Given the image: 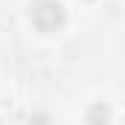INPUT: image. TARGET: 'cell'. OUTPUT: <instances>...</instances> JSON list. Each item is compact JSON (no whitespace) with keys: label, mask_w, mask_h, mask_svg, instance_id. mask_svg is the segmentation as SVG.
I'll use <instances>...</instances> for the list:
<instances>
[{"label":"cell","mask_w":125,"mask_h":125,"mask_svg":"<svg viewBox=\"0 0 125 125\" xmlns=\"http://www.w3.org/2000/svg\"><path fill=\"white\" fill-rule=\"evenodd\" d=\"M111 122V108L105 102H96L87 108V125H108Z\"/></svg>","instance_id":"7a4b0ae2"},{"label":"cell","mask_w":125,"mask_h":125,"mask_svg":"<svg viewBox=\"0 0 125 125\" xmlns=\"http://www.w3.org/2000/svg\"><path fill=\"white\" fill-rule=\"evenodd\" d=\"M29 18H32V23H35V29L44 32V35L58 32L64 26V21H67L64 6L58 0H35L32 9H29Z\"/></svg>","instance_id":"6da1fadb"}]
</instances>
